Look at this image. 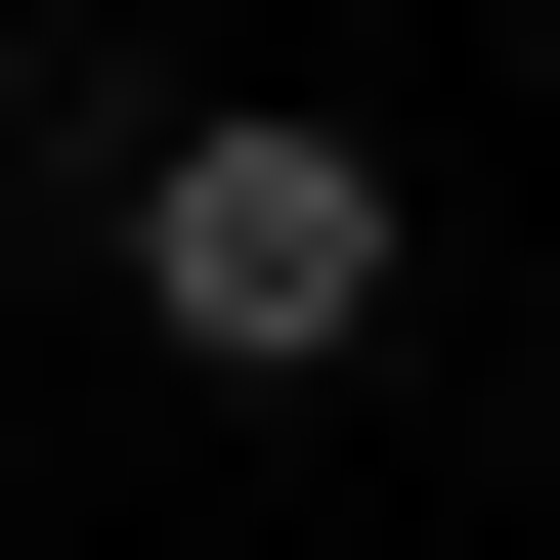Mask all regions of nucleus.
<instances>
[{
    "instance_id": "f257e3e1",
    "label": "nucleus",
    "mask_w": 560,
    "mask_h": 560,
    "mask_svg": "<svg viewBox=\"0 0 560 560\" xmlns=\"http://www.w3.org/2000/svg\"><path fill=\"white\" fill-rule=\"evenodd\" d=\"M130 302H173L215 388H346V346H388V130H302V86H173V130H130Z\"/></svg>"
}]
</instances>
